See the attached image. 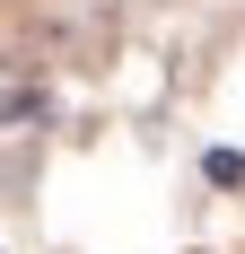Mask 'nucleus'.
<instances>
[]
</instances>
